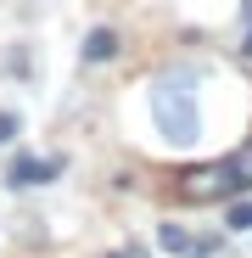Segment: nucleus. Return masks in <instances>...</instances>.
Listing matches in <instances>:
<instances>
[{
	"label": "nucleus",
	"mask_w": 252,
	"mask_h": 258,
	"mask_svg": "<svg viewBox=\"0 0 252 258\" xmlns=\"http://www.w3.org/2000/svg\"><path fill=\"white\" fill-rule=\"evenodd\" d=\"M157 241H162L168 252H180V258H213V252H219V241H207V236H185L180 225H162Z\"/></svg>",
	"instance_id": "4"
},
{
	"label": "nucleus",
	"mask_w": 252,
	"mask_h": 258,
	"mask_svg": "<svg viewBox=\"0 0 252 258\" xmlns=\"http://www.w3.org/2000/svg\"><path fill=\"white\" fill-rule=\"evenodd\" d=\"M118 56V34L112 28H90V39H84V62H112Z\"/></svg>",
	"instance_id": "5"
},
{
	"label": "nucleus",
	"mask_w": 252,
	"mask_h": 258,
	"mask_svg": "<svg viewBox=\"0 0 252 258\" xmlns=\"http://www.w3.org/2000/svg\"><path fill=\"white\" fill-rule=\"evenodd\" d=\"M146 101H151V118L162 129V141L174 146H191L202 135V112H196V73L191 68H162L151 84H146Z\"/></svg>",
	"instance_id": "1"
},
{
	"label": "nucleus",
	"mask_w": 252,
	"mask_h": 258,
	"mask_svg": "<svg viewBox=\"0 0 252 258\" xmlns=\"http://www.w3.org/2000/svg\"><path fill=\"white\" fill-rule=\"evenodd\" d=\"M230 230H252V202H241L235 197V208H230V219H224Z\"/></svg>",
	"instance_id": "6"
},
{
	"label": "nucleus",
	"mask_w": 252,
	"mask_h": 258,
	"mask_svg": "<svg viewBox=\"0 0 252 258\" xmlns=\"http://www.w3.org/2000/svg\"><path fill=\"white\" fill-rule=\"evenodd\" d=\"M56 174H62V168H56L51 157H28V152L12 157V168H6V180H12V185H51Z\"/></svg>",
	"instance_id": "3"
},
{
	"label": "nucleus",
	"mask_w": 252,
	"mask_h": 258,
	"mask_svg": "<svg viewBox=\"0 0 252 258\" xmlns=\"http://www.w3.org/2000/svg\"><path fill=\"white\" fill-rule=\"evenodd\" d=\"M17 135H23V118H17V112H0V146L17 141Z\"/></svg>",
	"instance_id": "7"
},
{
	"label": "nucleus",
	"mask_w": 252,
	"mask_h": 258,
	"mask_svg": "<svg viewBox=\"0 0 252 258\" xmlns=\"http://www.w3.org/2000/svg\"><path fill=\"white\" fill-rule=\"evenodd\" d=\"M241 12H246V39H241V51L252 56V0H241Z\"/></svg>",
	"instance_id": "8"
},
{
	"label": "nucleus",
	"mask_w": 252,
	"mask_h": 258,
	"mask_svg": "<svg viewBox=\"0 0 252 258\" xmlns=\"http://www.w3.org/2000/svg\"><path fill=\"white\" fill-rule=\"evenodd\" d=\"M180 191H185L191 202H235L241 191H252V141L235 146V152H224L219 163L191 168Z\"/></svg>",
	"instance_id": "2"
}]
</instances>
